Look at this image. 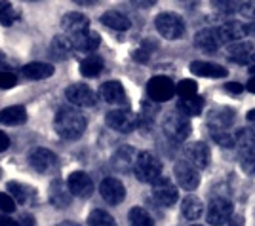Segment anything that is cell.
Instances as JSON below:
<instances>
[{
  "instance_id": "1",
  "label": "cell",
  "mask_w": 255,
  "mask_h": 226,
  "mask_svg": "<svg viewBox=\"0 0 255 226\" xmlns=\"http://www.w3.org/2000/svg\"><path fill=\"white\" fill-rule=\"evenodd\" d=\"M86 126H88V122H86L84 114L73 107H61L53 120V128L57 131V135L67 141L80 139L84 135Z\"/></svg>"
},
{
  "instance_id": "2",
  "label": "cell",
  "mask_w": 255,
  "mask_h": 226,
  "mask_svg": "<svg viewBox=\"0 0 255 226\" xmlns=\"http://www.w3.org/2000/svg\"><path fill=\"white\" fill-rule=\"evenodd\" d=\"M133 173L139 183L152 184L158 177H162V161L152 152H139L133 163Z\"/></svg>"
},
{
  "instance_id": "3",
  "label": "cell",
  "mask_w": 255,
  "mask_h": 226,
  "mask_svg": "<svg viewBox=\"0 0 255 226\" xmlns=\"http://www.w3.org/2000/svg\"><path fill=\"white\" fill-rule=\"evenodd\" d=\"M191 129V120L183 116L181 112H170L162 122L164 135L170 141H175V143H183V141L189 139Z\"/></svg>"
},
{
  "instance_id": "4",
  "label": "cell",
  "mask_w": 255,
  "mask_h": 226,
  "mask_svg": "<svg viewBox=\"0 0 255 226\" xmlns=\"http://www.w3.org/2000/svg\"><path fill=\"white\" fill-rule=\"evenodd\" d=\"M154 27H156L160 36L168 38V40H177L185 34V21L181 15L173 13V11L158 13L154 19Z\"/></svg>"
},
{
  "instance_id": "5",
  "label": "cell",
  "mask_w": 255,
  "mask_h": 226,
  "mask_svg": "<svg viewBox=\"0 0 255 226\" xmlns=\"http://www.w3.org/2000/svg\"><path fill=\"white\" fill-rule=\"evenodd\" d=\"M105 122L109 128L118 133H131L137 128V116L128 108H117V110L107 112Z\"/></svg>"
},
{
  "instance_id": "6",
  "label": "cell",
  "mask_w": 255,
  "mask_h": 226,
  "mask_svg": "<svg viewBox=\"0 0 255 226\" xmlns=\"http://www.w3.org/2000/svg\"><path fill=\"white\" fill-rule=\"evenodd\" d=\"M175 93V87L168 76H152L147 84V95L152 103H166Z\"/></svg>"
},
{
  "instance_id": "7",
  "label": "cell",
  "mask_w": 255,
  "mask_h": 226,
  "mask_svg": "<svg viewBox=\"0 0 255 226\" xmlns=\"http://www.w3.org/2000/svg\"><path fill=\"white\" fill-rule=\"evenodd\" d=\"M152 198L164 207H171L179 200V190L168 177H158L152 183Z\"/></svg>"
},
{
  "instance_id": "8",
  "label": "cell",
  "mask_w": 255,
  "mask_h": 226,
  "mask_svg": "<svg viewBox=\"0 0 255 226\" xmlns=\"http://www.w3.org/2000/svg\"><path fill=\"white\" fill-rule=\"evenodd\" d=\"M185 160L191 163L192 167H196L198 171L200 169H206L210 165V160H212V152H210V147L202 143V141H194V143H189L185 147Z\"/></svg>"
},
{
  "instance_id": "9",
  "label": "cell",
  "mask_w": 255,
  "mask_h": 226,
  "mask_svg": "<svg viewBox=\"0 0 255 226\" xmlns=\"http://www.w3.org/2000/svg\"><path fill=\"white\" fill-rule=\"evenodd\" d=\"M233 215V204L227 198H213L208 205V223L212 226L225 225Z\"/></svg>"
},
{
  "instance_id": "10",
  "label": "cell",
  "mask_w": 255,
  "mask_h": 226,
  "mask_svg": "<svg viewBox=\"0 0 255 226\" xmlns=\"http://www.w3.org/2000/svg\"><path fill=\"white\" fill-rule=\"evenodd\" d=\"M99 194H101V198H103L109 205H118V204H122L124 198H126V188H124V184L120 183L118 179L107 177V179H103L101 184H99Z\"/></svg>"
},
{
  "instance_id": "11",
  "label": "cell",
  "mask_w": 255,
  "mask_h": 226,
  "mask_svg": "<svg viewBox=\"0 0 255 226\" xmlns=\"http://www.w3.org/2000/svg\"><path fill=\"white\" fill-rule=\"evenodd\" d=\"M175 179L181 188H185V190H196L200 184L198 169L192 167L187 160H179L175 163Z\"/></svg>"
},
{
  "instance_id": "12",
  "label": "cell",
  "mask_w": 255,
  "mask_h": 226,
  "mask_svg": "<svg viewBox=\"0 0 255 226\" xmlns=\"http://www.w3.org/2000/svg\"><path fill=\"white\" fill-rule=\"evenodd\" d=\"M65 97L71 105L75 107H94L96 105V93L92 91V87H88L86 84H73L67 87Z\"/></svg>"
},
{
  "instance_id": "13",
  "label": "cell",
  "mask_w": 255,
  "mask_h": 226,
  "mask_svg": "<svg viewBox=\"0 0 255 226\" xmlns=\"http://www.w3.org/2000/svg\"><path fill=\"white\" fill-rule=\"evenodd\" d=\"M67 188L69 192L76 196V198H90L94 192V181L92 177L84 171H75L69 175V181H67Z\"/></svg>"
},
{
  "instance_id": "14",
  "label": "cell",
  "mask_w": 255,
  "mask_h": 226,
  "mask_svg": "<svg viewBox=\"0 0 255 226\" xmlns=\"http://www.w3.org/2000/svg\"><path fill=\"white\" fill-rule=\"evenodd\" d=\"M29 163L34 171L50 173L57 167V156L48 149H34L29 154Z\"/></svg>"
},
{
  "instance_id": "15",
  "label": "cell",
  "mask_w": 255,
  "mask_h": 226,
  "mask_svg": "<svg viewBox=\"0 0 255 226\" xmlns=\"http://www.w3.org/2000/svg\"><path fill=\"white\" fill-rule=\"evenodd\" d=\"M61 29L67 36H76L80 32L90 31V19L80 11H69L61 17Z\"/></svg>"
},
{
  "instance_id": "16",
  "label": "cell",
  "mask_w": 255,
  "mask_h": 226,
  "mask_svg": "<svg viewBox=\"0 0 255 226\" xmlns=\"http://www.w3.org/2000/svg\"><path fill=\"white\" fill-rule=\"evenodd\" d=\"M101 99L109 103V105H115V107H126L128 105V97H126V89L124 86L117 82V80H111V82H105L101 89Z\"/></svg>"
},
{
  "instance_id": "17",
  "label": "cell",
  "mask_w": 255,
  "mask_h": 226,
  "mask_svg": "<svg viewBox=\"0 0 255 226\" xmlns=\"http://www.w3.org/2000/svg\"><path fill=\"white\" fill-rule=\"evenodd\" d=\"M139 152L131 147H120L115 156L111 158V165L113 169L118 173H128L133 169V163H135V158H137Z\"/></svg>"
},
{
  "instance_id": "18",
  "label": "cell",
  "mask_w": 255,
  "mask_h": 226,
  "mask_svg": "<svg viewBox=\"0 0 255 226\" xmlns=\"http://www.w3.org/2000/svg\"><path fill=\"white\" fill-rule=\"evenodd\" d=\"M48 198H50V204L57 209H65L71 205V200H73V194L69 192L67 184L59 179H53L50 183V192H48Z\"/></svg>"
},
{
  "instance_id": "19",
  "label": "cell",
  "mask_w": 255,
  "mask_h": 226,
  "mask_svg": "<svg viewBox=\"0 0 255 226\" xmlns=\"http://www.w3.org/2000/svg\"><path fill=\"white\" fill-rule=\"evenodd\" d=\"M208 128L229 129L234 124V110L229 107H215L206 116Z\"/></svg>"
},
{
  "instance_id": "20",
  "label": "cell",
  "mask_w": 255,
  "mask_h": 226,
  "mask_svg": "<svg viewBox=\"0 0 255 226\" xmlns=\"http://www.w3.org/2000/svg\"><path fill=\"white\" fill-rule=\"evenodd\" d=\"M194 46L202 52H217L223 44L219 40V34H217V29L215 27H208V29H202L194 34Z\"/></svg>"
},
{
  "instance_id": "21",
  "label": "cell",
  "mask_w": 255,
  "mask_h": 226,
  "mask_svg": "<svg viewBox=\"0 0 255 226\" xmlns=\"http://www.w3.org/2000/svg\"><path fill=\"white\" fill-rule=\"evenodd\" d=\"M215 29H217L221 44L236 42V40H242L244 36H248L246 23H240V21H227L223 25H219V27H215Z\"/></svg>"
},
{
  "instance_id": "22",
  "label": "cell",
  "mask_w": 255,
  "mask_h": 226,
  "mask_svg": "<svg viewBox=\"0 0 255 226\" xmlns=\"http://www.w3.org/2000/svg\"><path fill=\"white\" fill-rule=\"evenodd\" d=\"M254 55V44L250 40H236V42H231L229 50H227V57L234 61V63L244 65L252 59Z\"/></svg>"
},
{
  "instance_id": "23",
  "label": "cell",
  "mask_w": 255,
  "mask_h": 226,
  "mask_svg": "<svg viewBox=\"0 0 255 226\" xmlns=\"http://www.w3.org/2000/svg\"><path fill=\"white\" fill-rule=\"evenodd\" d=\"M71 38V42H73V48H75L76 52H96L97 48H99V44H101V36L94 31H86V32H80V34H76V36H69Z\"/></svg>"
},
{
  "instance_id": "24",
  "label": "cell",
  "mask_w": 255,
  "mask_h": 226,
  "mask_svg": "<svg viewBox=\"0 0 255 226\" xmlns=\"http://www.w3.org/2000/svg\"><path fill=\"white\" fill-rule=\"evenodd\" d=\"M181 213L189 221H198L204 215V204L200 198H196L194 194H187L181 202Z\"/></svg>"
},
{
  "instance_id": "25",
  "label": "cell",
  "mask_w": 255,
  "mask_h": 226,
  "mask_svg": "<svg viewBox=\"0 0 255 226\" xmlns=\"http://www.w3.org/2000/svg\"><path fill=\"white\" fill-rule=\"evenodd\" d=\"M191 71L196 76H206V78H225L227 76V69L217 63H210V61H192Z\"/></svg>"
},
{
  "instance_id": "26",
  "label": "cell",
  "mask_w": 255,
  "mask_h": 226,
  "mask_svg": "<svg viewBox=\"0 0 255 226\" xmlns=\"http://www.w3.org/2000/svg\"><path fill=\"white\" fill-rule=\"evenodd\" d=\"M101 23H103L105 27H109V29H113V31H128V29L131 27L129 17L118 10L105 11V13L101 15Z\"/></svg>"
},
{
  "instance_id": "27",
  "label": "cell",
  "mask_w": 255,
  "mask_h": 226,
  "mask_svg": "<svg viewBox=\"0 0 255 226\" xmlns=\"http://www.w3.org/2000/svg\"><path fill=\"white\" fill-rule=\"evenodd\" d=\"M25 122H27V110H25V107L13 105V107L0 110V124H4V126H21Z\"/></svg>"
},
{
  "instance_id": "28",
  "label": "cell",
  "mask_w": 255,
  "mask_h": 226,
  "mask_svg": "<svg viewBox=\"0 0 255 226\" xmlns=\"http://www.w3.org/2000/svg\"><path fill=\"white\" fill-rule=\"evenodd\" d=\"M53 69L50 63H40V61H32V63L25 65L23 67V75L29 80H44V78H50L53 75Z\"/></svg>"
},
{
  "instance_id": "29",
  "label": "cell",
  "mask_w": 255,
  "mask_h": 226,
  "mask_svg": "<svg viewBox=\"0 0 255 226\" xmlns=\"http://www.w3.org/2000/svg\"><path fill=\"white\" fill-rule=\"evenodd\" d=\"M204 107V99L198 95L187 97V99H179L177 103V112H181L183 116L191 118V116H200L202 114Z\"/></svg>"
},
{
  "instance_id": "30",
  "label": "cell",
  "mask_w": 255,
  "mask_h": 226,
  "mask_svg": "<svg viewBox=\"0 0 255 226\" xmlns=\"http://www.w3.org/2000/svg\"><path fill=\"white\" fill-rule=\"evenodd\" d=\"M6 188L10 190V196L13 198V202L19 205H25L29 204V200L34 198V188L31 186H27V184L23 183H15V181H10V183L6 184Z\"/></svg>"
},
{
  "instance_id": "31",
  "label": "cell",
  "mask_w": 255,
  "mask_h": 226,
  "mask_svg": "<svg viewBox=\"0 0 255 226\" xmlns=\"http://www.w3.org/2000/svg\"><path fill=\"white\" fill-rule=\"evenodd\" d=\"M50 50H52V55L55 59H67V57H71V54L75 52L73 42H71V38L67 34L55 36L52 40V44H50Z\"/></svg>"
},
{
  "instance_id": "32",
  "label": "cell",
  "mask_w": 255,
  "mask_h": 226,
  "mask_svg": "<svg viewBox=\"0 0 255 226\" xmlns=\"http://www.w3.org/2000/svg\"><path fill=\"white\" fill-rule=\"evenodd\" d=\"M255 147V129H238L234 131V149L240 154H244L246 151Z\"/></svg>"
},
{
  "instance_id": "33",
  "label": "cell",
  "mask_w": 255,
  "mask_h": 226,
  "mask_svg": "<svg viewBox=\"0 0 255 226\" xmlns=\"http://www.w3.org/2000/svg\"><path fill=\"white\" fill-rule=\"evenodd\" d=\"M103 69H105V63H103V59L99 55H88L80 63V73L86 78H96V76L101 75Z\"/></svg>"
},
{
  "instance_id": "34",
  "label": "cell",
  "mask_w": 255,
  "mask_h": 226,
  "mask_svg": "<svg viewBox=\"0 0 255 226\" xmlns=\"http://www.w3.org/2000/svg\"><path fill=\"white\" fill-rule=\"evenodd\" d=\"M244 6V0H212V8L225 15L238 13Z\"/></svg>"
},
{
  "instance_id": "35",
  "label": "cell",
  "mask_w": 255,
  "mask_h": 226,
  "mask_svg": "<svg viewBox=\"0 0 255 226\" xmlns=\"http://www.w3.org/2000/svg\"><path fill=\"white\" fill-rule=\"evenodd\" d=\"M210 135H212V139L219 147H223V149H234V133H231L229 129L210 128Z\"/></svg>"
},
{
  "instance_id": "36",
  "label": "cell",
  "mask_w": 255,
  "mask_h": 226,
  "mask_svg": "<svg viewBox=\"0 0 255 226\" xmlns=\"http://www.w3.org/2000/svg\"><path fill=\"white\" fill-rule=\"evenodd\" d=\"M88 226H117L115 219L103 209H94L88 217Z\"/></svg>"
},
{
  "instance_id": "37",
  "label": "cell",
  "mask_w": 255,
  "mask_h": 226,
  "mask_svg": "<svg viewBox=\"0 0 255 226\" xmlns=\"http://www.w3.org/2000/svg\"><path fill=\"white\" fill-rule=\"evenodd\" d=\"M129 226H154V223L143 207H133L129 211Z\"/></svg>"
},
{
  "instance_id": "38",
  "label": "cell",
  "mask_w": 255,
  "mask_h": 226,
  "mask_svg": "<svg viewBox=\"0 0 255 226\" xmlns=\"http://www.w3.org/2000/svg\"><path fill=\"white\" fill-rule=\"evenodd\" d=\"M17 19V11L11 6L8 0H0V25L10 27L11 23H15Z\"/></svg>"
},
{
  "instance_id": "39",
  "label": "cell",
  "mask_w": 255,
  "mask_h": 226,
  "mask_svg": "<svg viewBox=\"0 0 255 226\" xmlns=\"http://www.w3.org/2000/svg\"><path fill=\"white\" fill-rule=\"evenodd\" d=\"M175 93L181 97V99H187V97H192V95H198V84L194 82V80H189V78H185V80H181L177 87H175Z\"/></svg>"
},
{
  "instance_id": "40",
  "label": "cell",
  "mask_w": 255,
  "mask_h": 226,
  "mask_svg": "<svg viewBox=\"0 0 255 226\" xmlns=\"http://www.w3.org/2000/svg\"><path fill=\"white\" fill-rule=\"evenodd\" d=\"M240 167L248 175H255V147L240 154Z\"/></svg>"
},
{
  "instance_id": "41",
  "label": "cell",
  "mask_w": 255,
  "mask_h": 226,
  "mask_svg": "<svg viewBox=\"0 0 255 226\" xmlns=\"http://www.w3.org/2000/svg\"><path fill=\"white\" fill-rule=\"evenodd\" d=\"M15 211V202L8 192H0V213H11Z\"/></svg>"
},
{
  "instance_id": "42",
  "label": "cell",
  "mask_w": 255,
  "mask_h": 226,
  "mask_svg": "<svg viewBox=\"0 0 255 226\" xmlns=\"http://www.w3.org/2000/svg\"><path fill=\"white\" fill-rule=\"evenodd\" d=\"M17 84V76L8 71H0V89H10Z\"/></svg>"
},
{
  "instance_id": "43",
  "label": "cell",
  "mask_w": 255,
  "mask_h": 226,
  "mask_svg": "<svg viewBox=\"0 0 255 226\" xmlns=\"http://www.w3.org/2000/svg\"><path fill=\"white\" fill-rule=\"evenodd\" d=\"M240 13L244 15L246 19L254 21V19H255V0H248V2H244V6H242Z\"/></svg>"
},
{
  "instance_id": "44",
  "label": "cell",
  "mask_w": 255,
  "mask_h": 226,
  "mask_svg": "<svg viewBox=\"0 0 255 226\" xmlns=\"http://www.w3.org/2000/svg\"><path fill=\"white\" fill-rule=\"evenodd\" d=\"M149 57H150V50L149 48H145V46L133 52V59L139 61V63H147V61H149Z\"/></svg>"
},
{
  "instance_id": "45",
  "label": "cell",
  "mask_w": 255,
  "mask_h": 226,
  "mask_svg": "<svg viewBox=\"0 0 255 226\" xmlns=\"http://www.w3.org/2000/svg\"><path fill=\"white\" fill-rule=\"evenodd\" d=\"M17 225L19 226H36V221H34V217L32 215L25 213V215H21V219L17 221Z\"/></svg>"
},
{
  "instance_id": "46",
  "label": "cell",
  "mask_w": 255,
  "mask_h": 226,
  "mask_svg": "<svg viewBox=\"0 0 255 226\" xmlns=\"http://www.w3.org/2000/svg\"><path fill=\"white\" fill-rule=\"evenodd\" d=\"M0 226H19V225H17V221H15V219H11L10 215L0 213Z\"/></svg>"
},
{
  "instance_id": "47",
  "label": "cell",
  "mask_w": 255,
  "mask_h": 226,
  "mask_svg": "<svg viewBox=\"0 0 255 226\" xmlns=\"http://www.w3.org/2000/svg\"><path fill=\"white\" fill-rule=\"evenodd\" d=\"M8 147H10V137L4 131H0V152L8 151Z\"/></svg>"
},
{
  "instance_id": "48",
  "label": "cell",
  "mask_w": 255,
  "mask_h": 226,
  "mask_svg": "<svg viewBox=\"0 0 255 226\" xmlns=\"http://www.w3.org/2000/svg\"><path fill=\"white\" fill-rule=\"evenodd\" d=\"M158 0H131V4H135L137 8H150V6H154Z\"/></svg>"
},
{
  "instance_id": "49",
  "label": "cell",
  "mask_w": 255,
  "mask_h": 226,
  "mask_svg": "<svg viewBox=\"0 0 255 226\" xmlns=\"http://www.w3.org/2000/svg\"><path fill=\"white\" fill-rule=\"evenodd\" d=\"M229 221H231L229 226H244V217L242 215H231Z\"/></svg>"
},
{
  "instance_id": "50",
  "label": "cell",
  "mask_w": 255,
  "mask_h": 226,
  "mask_svg": "<svg viewBox=\"0 0 255 226\" xmlns=\"http://www.w3.org/2000/svg\"><path fill=\"white\" fill-rule=\"evenodd\" d=\"M225 87H227V91H231V93H240V91L244 89L238 82H231V84H227Z\"/></svg>"
},
{
  "instance_id": "51",
  "label": "cell",
  "mask_w": 255,
  "mask_h": 226,
  "mask_svg": "<svg viewBox=\"0 0 255 226\" xmlns=\"http://www.w3.org/2000/svg\"><path fill=\"white\" fill-rule=\"evenodd\" d=\"M181 4H183L187 10H194V8H198V0H181Z\"/></svg>"
},
{
  "instance_id": "52",
  "label": "cell",
  "mask_w": 255,
  "mask_h": 226,
  "mask_svg": "<svg viewBox=\"0 0 255 226\" xmlns=\"http://www.w3.org/2000/svg\"><path fill=\"white\" fill-rule=\"evenodd\" d=\"M75 4H78V6H94L97 0H73Z\"/></svg>"
},
{
  "instance_id": "53",
  "label": "cell",
  "mask_w": 255,
  "mask_h": 226,
  "mask_svg": "<svg viewBox=\"0 0 255 226\" xmlns=\"http://www.w3.org/2000/svg\"><path fill=\"white\" fill-rule=\"evenodd\" d=\"M246 31H248V34H252V36H255V19H254V21H250L248 25H246Z\"/></svg>"
},
{
  "instance_id": "54",
  "label": "cell",
  "mask_w": 255,
  "mask_h": 226,
  "mask_svg": "<svg viewBox=\"0 0 255 226\" xmlns=\"http://www.w3.org/2000/svg\"><path fill=\"white\" fill-rule=\"evenodd\" d=\"M246 120H248L250 124H254V126H255V108H254V110H250V112L246 114ZM254 129H255V128H254Z\"/></svg>"
},
{
  "instance_id": "55",
  "label": "cell",
  "mask_w": 255,
  "mask_h": 226,
  "mask_svg": "<svg viewBox=\"0 0 255 226\" xmlns=\"http://www.w3.org/2000/svg\"><path fill=\"white\" fill-rule=\"evenodd\" d=\"M248 89H250L252 93H255V76L250 78V82H248Z\"/></svg>"
},
{
  "instance_id": "56",
  "label": "cell",
  "mask_w": 255,
  "mask_h": 226,
  "mask_svg": "<svg viewBox=\"0 0 255 226\" xmlns=\"http://www.w3.org/2000/svg\"><path fill=\"white\" fill-rule=\"evenodd\" d=\"M59 226H80V225H76V223H71V221H67V223H61Z\"/></svg>"
},
{
  "instance_id": "57",
  "label": "cell",
  "mask_w": 255,
  "mask_h": 226,
  "mask_svg": "<svg viewBox=\"0 0 255 226\" xmlns=\"http://www.w3.org/2000/svg\"><path fill=\"white\" fill-rule=\"evenodd\" d=\"M252 59H254V61H255V54H254V55H252Z\"/></svg>"
},
{
  "instance_id": "58",
  "label": "cell",
  "mask_w": 255,
  "mask_h": 226,
  "mask_svg": "<svg viewBox=\"0 0 255 226\" xmlns=\"http://www.w3.org/2000/svg\"><path fill=\"white\" fill-rule=\"evenodd\" d=\"M192 226H202V225H192Z\"/></svg>"
},
{
  "instance_id": "59",
  "label": "cell",
  "mask_w": 255,
  "mask_h": 226,
  "mask_svg": "<svg viewBox=\"0 0 255 226\" xmlns=\"http://www.w3.org/2000/svg\"><path fill=\"white\" fill-rule=\"evenodd\" d=\"M27 2H34V0H27Z\"/></svg>"
}]
</instances>
